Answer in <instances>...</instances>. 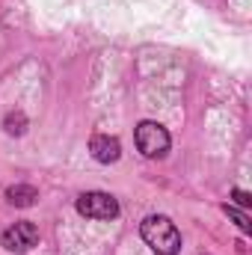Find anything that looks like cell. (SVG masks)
Masks as SVG:
<instances>
[{
    "instance_id": "cell-1",
    "label": "cell",
    "mask_w": 252,
    "mask_h": 255,
    "mask_svg": "<svg viewBox=\"0 0 252 255\" xmlns=\"http://www.w3.org/2000/svg\"><path fill=\"white\" fill-rule=\"evenodd\" d=\"M139 235L157 255H178L181 250V232L169 217H157V214L145 217L139 226Z\"/></svg>"
},
{
    "instance_id": "cell-2",
    "label": "cell",
    "mask_w": 252,
    "mask_h": 255,
    "mask_svg": "<svg viewBox=\"0 0 252 255\" xmlns=\"http://www.w3.org/2000/svg\"><path fill=\"white\" fill-rule=\"evenodd\" d=\"M77 214L86 220H116L119 217V202L110 193L89 190L77 196Z\"/></svg>"
},
{
    "instance_id": "cell-3",
    "label": "cell",
    "mask_w": 252,
    "mask_h": 255,
    "mask_svg": "<svg viewBox=\"0 0 252 255\" xmlns=\"http://www.w3.org/2000/svg\"><path fill=\"white\" fill-rule=\"evenodd\" d=\"M169 130L157 122H139L136 125V148L145 154V157H163L169 151Z\"/></svg>"
},
{
    "instance_id": "cell-4",
    "label": "cell",
    "mask_w": 252,
    "mask_h": 255,
    "mask_svg": "<svg viewBox=\"0 0 252 255\" xmlns=\"http://www.w3.org/2000/svg\"><path fill=\"white\" fill-rule=\"evenodd\" d=\"M0 244H3V250H9V253H30V250L39 244V229H36L33 223L21 220V223L9 226V229L0 235Z\"/></svg>"
},
{
    "instance_id": "cell-5",
    "label": "cell",
    "mask_w": 252,
    "mask_h": 255,
    "mask_svg": "<svg viewBox=\"0 0 252 255\" xmlns=\"http://www.w3.org/2000/svg\"><path fill=\"white\" fill-rule=\"evenodd\" d=\"M89 151H92V157H95L98 163H116V160L122 157V145H119V139L110 136V133H95V136L89 139Z\"/></svg>"
},
{
    "instance_id": "cell-6",
    "label": "cell",
    "mask_w": 252,
    "mask_h": 255,
    "mask_svg": "<svg viewBox=\"0 0 252 255\" xmlns=\"http://www.w3.org/2000/svg\"><path fill=\"white\" fill-rule=\"evenodd\" d=\"M6 199H9L12 205H18V208H30V205L39 199V193H36L33 184H15V187L6 190Z\"/></svg>"
},
{
    "instance_id": "cell-7",
    "label": "cell",
    "mask_w": 252,
    "mask_h": 255,
    "mask_svg": "<svg viewBox=\"0 0 252 255\" xmlns=\"http://www.w3.org/2000/svg\"><path fill=\"white\" fill-rule=\"evenodd\" d=\"M223 211H226V217H229V220L244 232V235H250V232H252V223H250V217H247V214H241V211H238V208H232V205H223Z\"/></svg>"
},
{
    "instance_id": "cell-8",
    "label": "cell",
    "mask_w": 252,
    "mask_h": 255,
    "mask_svg": "<svg viewBox=\"0 0 252 255\" xmlns=\"http://www.w3.org/2000/svg\"><path fill=\"white\" fill-rule=\"evenodd\" d=\"M6 130L15 133V136H21V133L27 130V119H24V113H9V116H6Z\"/></svg>"
},
{
    "instance_id": "cell-9",
    "label": "cell",
    "mask_w": 252,
    "mask_h": 255,
    "mask_svg": "<svg viewBox=\"0 0 252 255\" xmlns=\"http://www.w3.org/2000/svg\"><path fill=\"white\" fill-rule=\"evenodd\" d=\"M232 199H235L241 208H250V205H252V199H250V193H247V190H232Z\"/></svg>"
}]
</instances>
